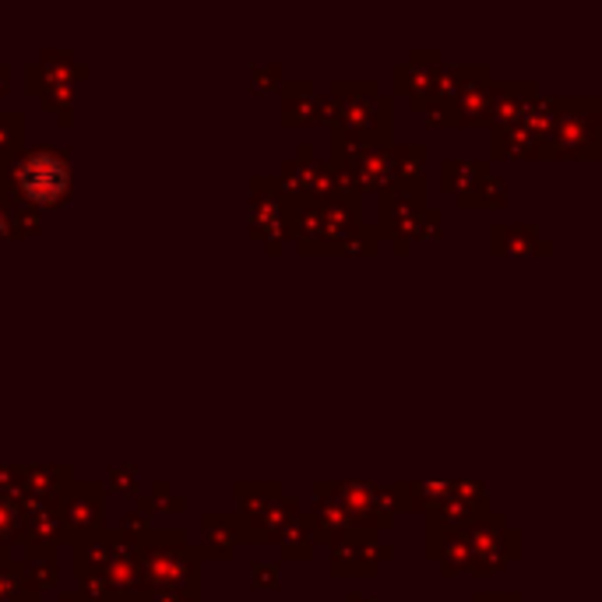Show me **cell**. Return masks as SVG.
<instances>
[{
	"instance_id": "cell-2",
	"label": "cell",
	"mask_w": 602,
	"mask_h": 602,
	"mask_svg": "<svg viewBox=\"0 0 602 602\" xmlns=\"http://www.w3.org/2000/svg\"><path fill=\"white\" fill-rule=\"evenodd\" d=\"M8 233V219H4V212H0V237Z\"/></svg>"
},
{
	"instance_id": "cell-1",
	"label": "cell",
	"mask_w": 602,
	"mask_h": 602,
	"mask_svg": "<svg viewBox=\"0 0 602 602\" xmlns=\"http://www.w3.org/2000/svg\"><path fill=\"white\" fill-rule=\"evenodd\" d=\"M18 187L32 204H57L71 191V165L53 152H36L18 170Z\"/></svg>"
}]
</instances>
